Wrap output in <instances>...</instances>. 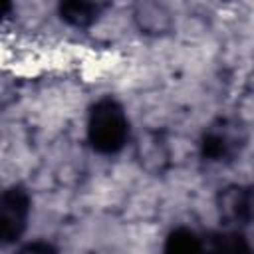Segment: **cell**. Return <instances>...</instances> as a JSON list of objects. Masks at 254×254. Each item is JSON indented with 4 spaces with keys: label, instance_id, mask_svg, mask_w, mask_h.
Returning a JSON list of instances; mask_svg holds the SVG:
<instances>
[{
    "label": "cell",
    "instance_id": "obj_1",
    "mask_svg": "<svg viewBox=\"0 0 254 254\" xmlns=\"http://www.w3.org/2000/svg\"><path fill=\"white\" fill-rule=\"evenodd\" d=\"M129 139V119L119 101L103 97L95 101L87 117V141L99 155L119 153Z\"/></svg>",
    "mask_w": 254,
    "mask_h": 254
},
{
    "label": "cell",
    "instance_id": "obj_2",
    "mask_svg": "<svg viewBox=\"0 0 254 254\" xmlns=\"http://www.w3.org/2000/svg\"><path fill=\"white\" fill-rule=\"evenodd\" d=\"M248 131L242 121L232 117H218L200 137V157L212 163L234 161L246 147Z\"/></svg>",
    "mask_w": 254,
    "mask_h": 254
},
{
    "label": "cell",
    "instance_id": "obj_3",
    "mask_svg": "<svg viewBox=\"0 0 254 254\" xmlns=\"http://www.w3.org/2000/svg\"><path fill=\"white\" fill-rule=\"evenodd\" d=\"M32 200L22 185L8 187L0 196V236L4 244L22 238L28 226Z\"/></svg>",
    "mask_w": 254,
    "mask_h": 254
},
{
    "label": "cell",
    "instance_id": "obj_4",
    "mask_svg": "<svg viewBox=\"0 0 254 254\" xmlns=\"http://www.w3.org/2000/svg\"><path fill=\"white\" fill-rule=\"evenodd\" d=\"M254 206V190L244 185H226L224 189L218 190L216 194V210L218 218L232 228L244 226L250 216Z\"/></svg>",
    "mask_w": 254,
    "mask_h": 254
},
{
    "label": "cell",
    "instance_id": "obj_5",
    "mask_svg": "<svg viewBox=\"0 0 254 254\" xmlns=\"http://www.w3.org/2000/svg\"><path fill=\"white\" fill-rule=\"evenodd\" d=\"M133 20L141 34L147 36H163L173 28L171 10L161 2H139L133 10Z\"/></svg>",
    "mask_w": 254,
    "mask_h": 254
},
{
    "label": "cell",
    "instance_id": "obj_6",
    "mask_svg": "<svg viewBox=\"0 0 254 254\" xmlns=\"http://www.w3.org/2000/svg\"><path fill=\"white\" fill-rule=\"evenodd\" d=\"M107 8H109V4H103V2L65 0L58 6V12L65 24H69L73 28H89L99 20L103 10H107Z\"/></svg>",
    "mask_w": 254,
    "mask_h": 254
},
{
    "label": "cell",
    "instance_id": "obj_7",
    "mask_svg": "<svg viewBox=\"0 0 254 254\" xmlns=\"http://www.w3.org/2000/svg\"><path fill=\"white\" fill-rule=\"evenodd\" d=\"M163 254H204V240L194 230L179 226L169 232Z\"/></svg>",
    "mask_w": 254,
    "mask_h": 254
},
{
    "label": "cell",
    "instance_id": "obj_8",
    "mask_svg": "<svg viewBox=\"0 0 254 254\" xmlns=\"http://www.w3.org/2000/svg\"><path fill=\"white\" fill-rule=\"evenodd\" d=\"M204 254H250V246L240 232L230 230L212 234V238L204 242Z\"/></svg>",
    "mask_w": 254,
    "mask_h": 254
},
{
    "label": "cell",
    "instance_id": "obj_9",
    "mask_svg": "<svg viewBox=\"0 0 254 254\" xmlns=\"http://www.w3.org/2000/svg\"><path fill=\"white\" fill-rule=\"evenodd\" d=\"M16 254H58V250L54 244H50L46 240H34V242L24 244Z\"/></svg>",
    "mask_w": 254,
    "mask_h": 254
}]
</instances>
